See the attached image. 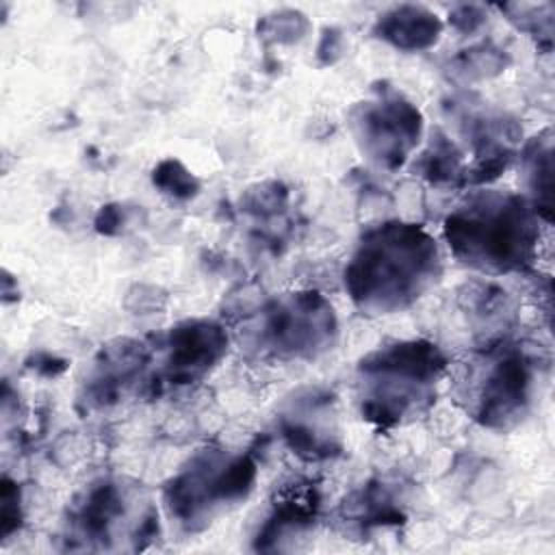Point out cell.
I'll return each instance as SVG.
<instances>
[{
    "label": "cell",
    "instance_id": "obj_1",
    "mask_svg": "<svg viewBox=\"0 0 555 555\" xmlns=\"http://www.w3.org/2000/svg\"><path fill=\"white\" fill-rule=\"evenodd\" d=\"M440 275V251L418 223L371 228L345 267V288L366 314H390L414 304Z\"/></svg>",
    "mask_w": 555,
    "mask_h": 555
},
{
    "label": "cell",
    "instance_id": "obj_2",
    "mask_svg": "<svg viewBox=\"0 0 555 555\" xmlns=\"http://www.w3.org/2000/svg\"><path fill=\"white\" fill-rule=\"evenodd\" d=\"M538 215L529 199L509 191L475 189L444 219L451 254L483 273L525 271L540 238Z\"/></svg>",
    "mask_w": 555,
    "mask_h": 555
},
{
    "label": "cell",
    "instance_id": "obj_3",
    "mask_svg": "<svg viewBox=\"0 0 555 555\" xmlns=\"http://www.w3.org/2000/svg\"><path fill=\"white\" fill-rule=\"evenodd\" d=\"M449 360L438 345L412 338L366 353L358 364V403L369 423L390 429L423 416Z\"/></svg>",
    "mask_w": 555,
    "mask_h": 555
},
{
    "label": "cell",
    "instance_id": "obj_4",
    "mask_svg": "<svg viewBox=\"0 0 555 555\" xmlns=\"http://www.w3.org/2000/svg\"><path fill=\"white\" fill-rule=\"evenodd\" d=\"M538 371L540 358L501 336L468 360L457 379V397L477 423L505 431L529 412Z\"/></svg>",
    "mask_w": 555,
    "mask_h": 555
},
{
    "label": "cell",
    "instance_id": "obj_5",
    "mask_svg": "<svg viewBox=\"0 0 555 555\" xmlns=\"http://www.w3.org/2000/svg\"><path fill=\"white\" fill-rule=\"evenodd\" d=\"M258 466L249 453L230 455L221 449H202L163 488L171 518L189 531L202 529L210 516L245 499L256 481Z\"/></svg>",
    "mask_w": 555,
    "mask_h": 555
},
{
    "label": "cell",
    "instance_id": "obj_6",
    "mask_svg": "<svg viewBox=\"0 0 555 555\" xmlns=\"http://www.w3.org/2000/svg\"><path fill=\"white\" fill-rule=\"evenodd\" d=\"M338 323L330 301L314 293H288L269 299L247 327L256 351L278 360H312L332 349Z\"/></svg>",
    "mask_w": 555,
    "mask_h": 555
},
{
    "label": "cell",
    "instance_id": "obj_7",
    "mask_svg": "<svg viewBox=\"0 0 555 555\" xmlns=\"http://www.w3.org/2000/svg\"><path fill=\"white\" fill-rule=\"evenodd\" d=\"M351 130L360 150L384 169H399L423 132L421 111L388 85L351 108Z\"/></svg>",
    "mask_w": 555,
    "mask_h": 555
},
{
    "label": "cell",
    "instance_id": "obj_8",
    "mask_svg": "<svg viewBox=\"0 0 555 555\" xmlns=\"http://www.w3.org/2000/svg\"><path fill=\"white\" fill-rule=\"evenodd\" d=\"M154 366L141 386V395L160 397L169 390L191 386L204 379L228 351L223 325L208 319L182 321L163 338H156Z\"/></svg>",
    "mask_w": 555,
    "mask_h": 555
},
{
    "label": "cell",
    "instance_id": "obj_9",
    "mask_svg": "<svg viewBox=\"0 0 555 555\" xmlns=\"http://www.w3.org/2000/svg\"><path fill=\"white\" fill-rule=\"evenodd\" d=\"M278 427L288 449L304 460H327L343 451L334 395L325 388L295 392L282 408Z\"/></svg>",
    "mask_w": 555,
    "mask_h": 555
},
{
    "label": "cell",
    "instance_id": "obj_10",
    "mask_svg": "<svg viewBox=\"0 0 555 555\" xmlns=\"http://www.w3.org/2000/svg\"><path fill=\"white\" fill-rule=\"evenodd\" d=\"M124 518L126 496L119 483L111 479L95 481L69 507V516L65 520L67 546L89 551L108 548Z\"/></svg>",
    "mask_w": 555,
    "mask_h": 555
},
{
    "label": "cell",
    "instance_id": "obj_11",
    "mask_svg": "<svg viewBox=\"0 0 555 555\" xmlns=\"http://www.w3.org/2000/svg\"><path fill=\"white\" fill-rule=\"evenodd\" d=\"M321 496L312 483H293L273 501L271 514L254 538L256 551L282 548V540L295 538L317 520Z\"/></svg>",
    "mask_w": 555,
    "mask_h": 555
},
{
    "label": "cell",
    "instance_id": "obj_12",
    "mask_svg": "<svg viewBox=\"0 0 555 555\" xmlns=\"http://www.w3.org/2000/svg\"><path fill=\"white\" fill-rule=\"evenodd\" d=\"M373 35L397 50L418 52L431 48L440 39L442 22L425 7L401 4L377 17Z\"/></svg>",
    "mask_w": 555,
    "mask_h": 555
},
{
    "label": "cell",
    "instance_id": "obj_13",
    "mask_svg": "<svg viewBox=\"0 0 555 555\" xmlns=\"http://www.w3.org/2000/svg\"><path fill=\"white\" fill-rule=\"evenodd\" d=\"M338 514L340 522L364 535L377 527L405 522V514L382 481H369L366 486L349 494L343 501Z\"/></svg>",
    "mask_w": 555,
    "mask_h": 555
},
{
    "label": "cell",
    "instance_id": "obj_14",
    "mask_svg": "<svg viewBox=\"0 0 555 555\" xmlns=\"http://www.w3.org/2000/svg\"><path fill=\"white\" fill-rule=\"evenodd\" d=\"M522 163L527 173V184L531 191V206L535 215L551 221L553 212V139L551 130L533 137L522 150Z\"/></svg>",
    "mask_w": 555,
    "mask_h": 555
},
{
    "label": "cell",
    "instance_id": "obj_15",
    "mask_svg": "<svg viewBox=\"0 0 555 555\" xmlns=\"http://www.w3.org/2000/svg\"><path fill=\"white\" fill-rule=\"evenodd\" d=\"M414 171L431 184H455L462 186V154L455 143L442 132H434L429 145L421 152L414 163Z\"/></svg>",
    "mask_w": 555,
    "mask_h": 555
},
{
    "label": "cell",
    "instance_id": "obj_16",
    "mask_svg": "<svg viewBox=\"0 0 555 555\" xmlns=\"http://www.w3.org/2000/svg\"><path fill=\"white\" fill-rule=\"evenodd\" d=\"M152 182L171 199H191L199 191V180L176 158L160 160L152 171Z\"/></svg>",
    "mask_w": 555,
    "mask_h": 555
},
{
    "label": "cell",
    "instance_id": "obj_17",
    "mask_svg": "<svg viewBox=\"0 0 555 555\" xmlns=\"http://www.w3.org/2000/svg\"><path fill=\"white\" fill-rule=\"evenodd\" d=\"M457 69L466 74L468 78H483L490 74H496L505 67V56L499 48H492L488 43L475 46L470 50H464L457 59Z\"/></svg>",
    "mask_w": 555,
    "mask_h": 555
},
{
    "label": "cell",
    "instance_id": "obj_18",
    "mask_svg": "<svg viewBox=\"0 0 555 555\" xmlns=\"http://www.w3.org/2000/svg\"><path fill=\"white\" fill-rule=\"evenodd\" d=\"M304 30H306V20L297 11H282L275 17H267L260 26L262 37L275 35L273 41H280V43L297 41L304 35Z\"/></svg>",
    "mask_w": 555,
    "mask_h": 555
},
{
    "label": "cell",
    "instance_id": "obj_19",
    "mask_svg": "<svg viewBox=\"0 0 555 555\" xmlns=\"http://www.w3.org/2000/svg\"><path fill=\"white\" fill-rule=\"evenodd\" d=\"M20 492L7 477L2 481V535L7 538L20 525Z\"/></svg>",
    "mask_w": 555,
    "mask_h": 555
},
{
    "label": "cell",
    "instance_id": "obj_20",
    "mask_svg": "<svg viewBox=\"0 0 555 555\" xmlns=\"http://www.w3.org/2000/svg\"><path fill=\"white\" fill-rule=\"evenodd\" d=\"M449 22H451L457 30H462V33H475V30L486 22V15H483V11H481L479 7L462 4V7H457V9L451 13Z\"/></svg>",
    "mask_w": 555,
    "mask_h": 555
},
{
    "label": "cell",
    "instance_id": "obj_21",
    "mask_svg": "<svg viewBox=\"0 0 555 555\" xmlns=\"http://www.w3.org/2000/svg\"><path fill=\"white\" fill-rule=\"evenodd\" d=\"M93 223H95V230H98L100 234H106V236L117 234V232H119V228H121V223H124L121 208H119V206H115V204L102 206Z\"/></svg>",
    "mask_w": 555,
    "mask_h": 555
}]
</instances>
